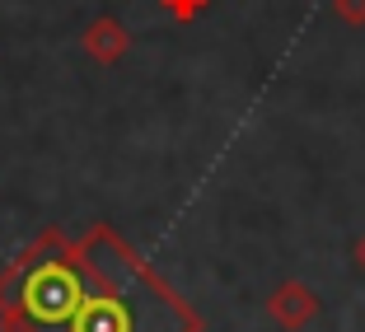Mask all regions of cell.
Segmentation results:
<instances>
[{"mask_svg": "<svg viewBox=\"0 0 365 332\" xmlns=\"http://www.w3.org/2000/svg\"><path fill=\"white\" fill-rule=\"evenodd\" d=\"M333 14L351 28H365V0H333Z\"/></svg>", "mask_w": 365, "mask_h": 332, "instance_id": "cell-6", "label": "cell"}, {"mask_svg": "<svg viewBox=\"0 0 365 332\" xmlns=\"http://www.w3.org/2000/svg\"><path fill=\"white\" fill-rule=\"evenodd\" d=\"M19 295H14V309L29 323V332H66V323L76 318L80 300H85V271L71 262V257H47L43 248L38 253H24L19 267Z\"/></svg>", "mask_w": 365, "mask_h": 332, "instance_id": "cell-1", "label": "cell"}, {"mask_svg": "<svg viewBox=\"0 0 365 332\" xmlns=\"http://www.w3.org/2000/svg\"><path fill=\"white\" fill-rule=\"evenodd\" d=\"M206 5H211V0H160V10L169 14V19H178V24L202 19V14H206Z\"/></svg>", "mask_w": 365, "mask_h": 332, "instance_id": "cell-5", "label": "cell"}, {"mask_svg": "<svg viewBox=\"0 0 365 332\" xmlns=\"http://www.w3.org/2000/svg\"><path fill=\"white\" fill-rule=\"evenodd\" d=\"M80 47H85L89 61H98V66H118L122 56L131 52V33H127V24H122L118 14H98V19L89 24L85 33H80Z\"/></svg>", "mask_w": 365, "mask_h": 332, "instance_id": "cell-4", "label": "cell"}, {"mask_svg": "<svg viewBox=\"0 0 365 332\" xmlns=\"http://www.w3.org/2000/svg\"><path fill=\"white\" fill-rule=\"evenodd\" d=\"M267 318L277 323L281 332H304L319 318V290L304 286V281H281L267 295Z\"/></svg>", "mask_w": 365, "mask_h": 332, "instance_id": "cell-3", "label": "cell"}, {"mask_svg": "<svg viewBox=\"0 0 365 332\" xmlns=\"http://www.w3.org/2000/svg\"><path fill=\"white\" fill-rule=\"evenodd\" d=\"M356 267H361V271H365V234H361V239H356Z\"/></svg>", "mask_w": 365, "mask_h": 332, "instance_id": "cell-7", "label": "cell"}, {"mask_svg": "<svg viewBox=\"0 0 365 332\" xmlns=\"http://www.w3.org/2000/svg\"><path fill=\"white\" fill-rule=\"evenodd\" d=\"M66 332H136V304L127 290L118 286H85L76 318L66 323Z\"/></svg>", "mask_w": 365, "mask_h": 332, "instance_id": "cell-2", "label": "cell"}]
</instances>
